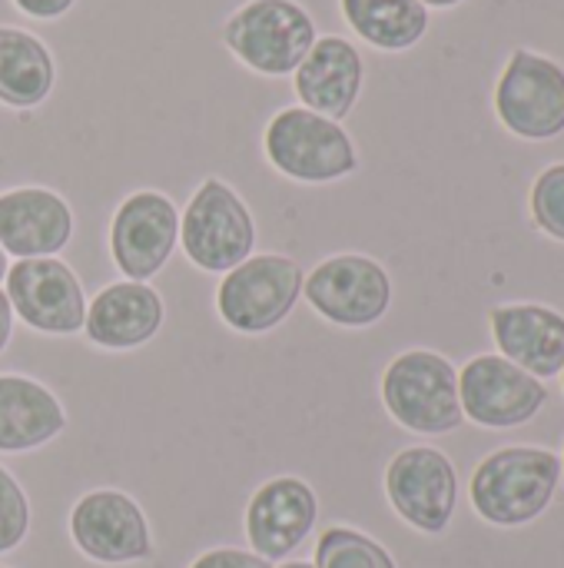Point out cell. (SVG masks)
<instances>
[{
  "mask_svg": "<svg viewBox=\"0 0 564 568\" xmlns=\"http://www.w3.org/2000/svg\"><path fill=\"white\" fill-rule=\"evenodd\" d=\"M386 496L402 523L416 532L442 536L455 516L459 476L445 453L432 446H412L392 456L386 469Z\"/></svg>",
  "mask_w": 564,
  "mask_h": 568,
  "instance_id": "obj_10",
  "label": "cell"
},
{
  "mask_svg": "<svg viewBox=\"0 0 564 568\" xmlns=\"http://www.w3.org/2000/svg\"><path fill=\"white\" fill-rule=\"evenodd\" d=\"M316 568H396V559L386 546L369 539L359 529L332 526L319 536L316 546Z\"/></svg>",
  "mask_w": 564,
  "mask_h": 568,
  "instance_id": "obj_22",
  "label": "cell"
},
{
  "mask_svg": "<svg viewBox=\"0 0 564 568\" xmlns=\"http://www.w3.org/2000/svg\"><path fill=\"white\" fill-rule=\"evenodd\" d=\"M7 270H10V256L3 253V246H0V283L7 280Z\"/></svg>",
  "mask_w": 564,
  "mask_h": 568,
  "instance_id": "obj_28",
  "label": "cell"
},
{
  "mask_svg": "<svg viewBox=\"0 0 564 568\" xmlns=\"http://www.w3.org/2000/svg\"><path fill=\"white\" fill-rule=\"evenodd\" d=\"M459 399L475 426L515 429L542 413L548 389L505 356H475L459 369Z\"/></svg>",
  "mask_w": 564,
  "mask_h": 568,
  "instance_id": "obj_12",
  "label": "cell"
},
{
  "mask_svg": "<svg viewBox=\"0 0 564 568\" xmlns=\"http://www.w3.org/2000/svg\"><path fill=\"white\" fill-rule=\"evenodd\" d=\"M166 320L163 296L150 283L120 280L103 286L86 303V323L83 333L93 346L110 353H126L146 346Z\"/></svg>",
  "mask_w": 564,
  "mask_h": 568,
  "instance_id": "obj_17",
  "label": "cell"
},
{
  "mask_svg": "<svg viewBox=\"0 0 564 568\" xmlns=\"http://www.w3.org/2000/svg\"><path fill=\"white\" fill-rule=\"evenodd\" d=\"M302 296L326 323L342 329L376 326L392 306L389 270L362 253H336L306 273Z\"/></svg>",
  "mask_w": 564,
  "mask_h": 568,
  "instance_id": "obj_7",
  "label": "cell"
},
{
  "mask_svg": "<svg viewBox=\"0 0 564 568\" xmlns=\"http://www.w3.org/2000/svg\"><path fill=\"white\" fill-rule=\"evenodd\" d=\"M492 333L509 363L535 379L564 369V316L539 303H509L492 310Z\"/></svg>",
  "mask_w": 564,
  "mask_h": 568,
  "instance_id": "obj_18",
  "label": "cell"
},
{
  "mask_svg": "<svg viewBox=\"0 0 564 568\" xmlns=\"http://www.w3.org/2000/svg\"><path fill=\"white\" fill-rule=\"evenodd\" d=\"M306 270L286 253H253L216 286V316L243 336L273 333L302 300Z\"/></svg>",
  "mask_w": 564,
  "mask_h": 568,
  "instance_id": "obj_4",
  "label": "cell"
},
{
  "mask_svg": "<svg viewBox=\"0 0 564 568\" xmlns=\"http://www.w3.org/2000/svg\"><path fill=\"white\" fill-rule=\"evenodd\" d=\"M219 37L253 73L293 77L319 33L299 0H246L226 17Z\"/></svg>",
  "mask_w": 564,
  "mask_h": 568,
  "instance_id": "obj_3",
  "label": "cell"
},
{
  "mask_svg": "<svg viewBox=\"0 0 564 568\" xmlns=\"http://www.w3.org/2000/svg\"><path fill=\"white\" fill-rule=\"evenodd\" d=\"M3 293L13 320L43 336H76L86 323V296L76 273L60 256L17 260L7 270Z\"/></svg>",
  "mask_w": 564,
  "mask_h": 568,
  "instance_id": "obj_8",
  "label": "cell"
},
{
  "mask_svg": "<svg viewBox=\"0 0 564 568\" xmlns=\"http://www.w3.org/2000/svg\"><path fill=\"white\" fill-rule=\"evenodd\" d=\"M57 83V60L50 47L20 27L0 23V103L10 110L40 106Z\"/></svg>",
  "mask_w": 564,
  "mask_h": 568,
  "instance_id": "obj_20",
  "label": "cell"
},
{
  "mask_svg": "<svg viewBox=\"0 0 564 568\" xmlns=\"http://www.w3.org/2000/svg\"><path fill=\"white\" fill-rule=\"evenodd\" d=\"M180 246L203 273H229L256 250V220L246 200L219 176H206L180 213Z\"/></svg>",
  "mask_w": 564,
  "mask_h": 568,
  "instance_id": "obj_6",
  "label": "cell"
},
{
  "mask_svg": "<svg viewBox=\"0 0 564 568\" xmlns=\"http://www.w3.org/2000/svg\"><path fill=\"white\" fill-rule=\"evenodd\" d=\"M263 153L276 173L322 186L359 170V153L342 123L306 106H283L263 130Z\"/></svg>",
  "mask_w": 564,
  "mask_h": 568,
  "instance_id": "obj_2",
  "label": "cell"
},
{
  "mask_svg": "<svg viewBox=\"0 0 564 568\" xmlns=\"http://www.w3.org/2000/svg\"><path fill=\"white\" fill-rule=\"evenodd\" d=\"M73 546L100 566H130L153 556L143 509L120 489H93L70 513Z\"/></svg>",
  "mask_w": 564,
  "mask_h": 568,
  "instance_id": "obj_13",
  "label": "cell"
},
{
  "mask_svg": "<svg viewBox=\"0 0 564 568\" xmlns=\"http://www.w3.org/2000/svg\"><path fill=\"white\" fill-rule=\"evenodd\" d=\"M66 429V409L43 383L17 373L0 376V453H30Z\"/></svg>",
  "mask_w": 564,
  "mask_h": 568,
  "instance_id": "obj_19",
  "label": "cell"
},
{
  "mask_svg": "<svg viewBox=\"0 0 564 568\" xmlns=\"http://www.w3.org/2000/svg\"><path fill=\"white\" fill-rule=\"evenodd\" d=\"M362 80H366V63L356 43H349L346 37L326 33V37H316L312 50L296 67L293 90L299 97V106L339 123L359 103Z\"/></svg>",
  "mask_w": 564,
  "mask_h": 568,
  "instance_id": "obj_16",
  "label": "cell"
},
{
  "mask_svg": "<svg viewBox=\"0 0 564 568\" xmlns=\"http://www.w3.org/2000/svg\"><path fill=\"white\" fill-rule=\"evenodd\" d=\"M0 568H3V566H0Z\"/></svg>",
  "mask_w": 564,
  "mask_h": 568,
  "instance_id": "obj_33",
  "label": "cell"
},
{
  "mask_svg": "<svg viewBox=\"0 0 564 568\" xmlns=\"http://www.w3.org/2000/svg\"><path fill=\"white\" fill-rule=\"evenodd\" d=\"M319 519V499L299 476H276L263 483L246 506V539L256 556L279 562L293 556Z\"/></svg>",
  "mask_w": 564,
  "mask_h": 568,
  "instance_id": "obj_14",
  "label": "cell"
},
{
  "mask_svg": "<svg viewBox=\"0 0 564 568\" xmlns=\"http://www.w3.org/2000/svg\"><path fill=\"white\" fill-rule=\"evenodd\" d=\"M180 243V210L160 190L130 193L110 220V256L123 280L150 283Z\"/></svg>",
  "mask_w": 564,
  "mask_h": 568,
  "instance_id": "obj_9",
  "label": "cell"
},
{
  "mask_svg": "<svg viewBox=\"0 0 564 568\" xmlns=\"http://www.w3.org/2000/svg\"><path fill=\"white\" fill-rule=\"evenodd\" d=\"M382 403L402 429L419 436L455 433L465 419L459 399V369L432 349L399 353L386 366Z\"/></svg>",
  "mask_w": 564,
  "mask_h": 568,
  "instance_id": "obj_5",
  "label": "cell"
},
{
  "mask_svg": "<svg viewBox=\"0 0 564 568\" xmlns=\"http://www.w3.org/2000/svg\"><path fill=\"white\" fill-rule=\"evenodd\" d=\"M189 568H273V562H266V559H263V556H256V552L223 546V549H209V552H203L199 559H193V566Z\"/></svg>",
  "mask_w": 564,
  "mask_h": 568,
  "instance_id": "obj_25",
  "label": "cell"
},
{
  "mask_svg": "<svg viewBox=\"0 0 564 568\" xmlns=\"http://www.w3.org/2000/svg\"><path fill=\"white\" fill-rule=\"evenodd\" d=\"M339 7L352 33L386 53L416 47L429 30L422 0H339Z\"/></svg>",
  "mask_w": 564,
  "mask_h": 568,
  "instance_id": "obj_21",
  "label": "cell"
},
{
  "mask_svg": "<svg viewBox=\"0 0 564 568\" xmlns=\"http://www.w3.org/2000/svg\"><path fill=\"white\" fill-rule=\"evenodd\" d=\"M10 336H13V310H10L7 293L0 290V356H3V349L10 343Z\"/></svg>",
  "mask_w": 564,
  "mask_h": 568,
  "instance_id": "obj_27",
  "label": "cell"
},
{
  "mask_svg": "<svg viewBox=\"0 0 564 568\" xmlns=\"http://www.w3.org/2000/svg\"><path fill=\"white\" fill-rule=\"evenodd\" d=\"M562 383H564V369H562Z\"/></svg>",
  "mask_w": 564,
  "mask_h": 568,
  "instance_id": "obj_31",
  "label": "cell"
},
{
  "mask_svg": "<svg viewBox=\"0 0 564 568\" xmlns=\"http://www.w3.org/2000/svg\"><path fill=\"white\" fill-rule=\"evenodd\" d=\"M562 473V459L548 449H499L485 456L472 476V506L489 526H529L552 506Z\"/></svg>",
  "mask_w": 564,
  "mask_h": 568,
  "instance_id": "obj_1",
  "label": "cell"
},
{
  "mask_svg": "<svg viewBox=\"0 0 564 568\" xmlns=\"http://www.w3.org/2000/svg\"><path fill=\"white\" fill-rule=\"evenodd\" d=\"M562 469H564V459H562Z\"/></svg>",
  "mask_w": 564,
  "mask_h": 568,
  "instance_id": "obj_32",
  "label": "cell"
},
{
  "mask_svg": "<svg viewBox=\"0 0 564 568\" xmlns=\"http://www.w3.org/2000/svg\"><path fill=\"white\" fill-rule=\"evenodd\" d=\"M425 7H439V10H445V7H455V3H462V0H422Z\"/></svg>",
  "mask_w": 564,
  "mask_h": 568,
  "instance_id": "obj_29",
  "label": "cell"
},
{
  "mask_svg": "<svg viewBox=\"0 0 564 568\" xmlns=\"http://www.w3.org/2000/svg\"><path fill=\"white\" fill-rule=\"evenodd\" d=\"M532 216L539 230L564 243V163L548 166L532 186Z\"/></svg>",
  "mask_w": 564,
  "mask_h": 568,
  "instance_id": "obj_24",
  "label": "cell"
},
{
  "mask_svg": "<svg viewBox=\"0 0 564 568\" xmlns=\"http://www.w3.org/2000/svg\"><path fill=\"white\" fill-rule=\"evenodd\" d=\"M279 568H316L312 562H286V566H279Z\"/></svg>",
  "mask_w": 564,
  "mask_h": 568,
  "instance_id": "obj_30",
  "label": "cell"
},
{
  "mask_svg": "<svg viewBox=\"0 0 564 568\" xmlns=\"http://www.w3.org/2000/svg\"><path fill=\"white\" fill-rule=\"evenodd\" d=\"M73 236V210L50 186H13L0 193V246L17 260L60 256Z\"/></svg>",
  "mask_w": 564,
  "mask_h": 568,
  "instance_id": "obj_15",
  "label": "cell"
},
{
  "mask_svg": "<svg viewBox=\"0 0 564 568\" xmlns=\"http://www.w3.org/2000/svg\"><path fill=\"white\" fill-rule=\"evenodd\" d=\"M495 113L522 140H552L564 130V70L532 50H515L495 87Z\"/></svg>",
  "mask_w": 564,
  "mask_h": 568,
  "instance_id": "obj_11",
  "label": "cell"
},
{
  "mask_svg": "<svg viewBox=\"0 0 564 568\" xmlns=\"http://www.w3.org/2000/svg\"><path fill=\"white\" fill-rule=\"evenodd\" d=\"M73 3L76 0H13V7L23 17H33V20H57L66 10H73Z\"/></svg>",
  "mask_w": 564,
  "mask_h": 568,
  "instance_id": "obj_26",
  "label": "cell"
},
{
  "mask_svg": "<svg viewBox=\"0 0 564 568\" xmlns=\"http://www.w3.org/2000/svg\"><path fill=\"white\" fill-rule=\"evenodd\" d=\"M30 532V503L13 473L0 463V556L13 552Z\"/></svg>",
  "mask_w": 564,
  "mask_h": 568,
  "instance_id": "obj_23",
  "label": "cell"
}]
</instances>
